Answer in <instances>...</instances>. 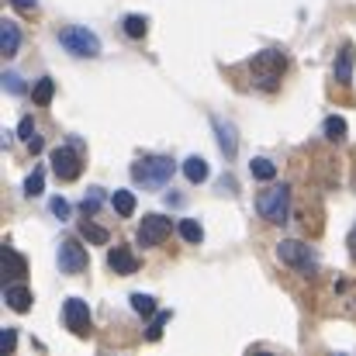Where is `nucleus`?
Instances as JSON below:
<instances>
[{"label":"nucleus","mask_w":356,"mask_h":356,"mask_svg":"<svg viewBox=\"0 0 356 356\" xmlns=\"http://www.w3.org/2000/svg\"><path fill=\"white\" fill-rule=\"evenodd\" d=\"M42 191H45V170L38 166V170H31V177L24 180V194H28V197H42Z\"/></svg>","instance_id":"nucleus-25"},{"label":"nucleus","mask_w":356,"mask_h":356,"mask_svg":"<svg viewBox=\"0 0 356 356\" xmlns=\"http://www.w3.org/2000/svg\"><path fill=\"white\" fill-rule=\"evenodd\" d=\"M184 177H187L191 184H204V180H208V159H204V156L184 159Z\"/></svg>","instance_id":"nucleus-16"},{"label":"nucleus","mask_w":356,"mask_h":356,"mask_svg":"<svg viewBox=\"0 0 356 356\" xmlns=\"http://www.w3.org/2000/svg\"><path fill=\"white\" fill-rule=\"evenodd\" d=\"M0 270H3V280H7V284H14V280H24L28 263H24V256H21L17 249L3 245V252H0Z\"/></svg>","instance_id":"nucleus-10"},{"label":"nucleus","mask_w":356,"mask_h":356,"mask_svg":"<svg viewBox=\"0 0 356 356\" xmlns=\"http://www.w3.org/2000/svg\"><path fill=\"white\" fill-rule=\"evenodd\" d=\"M10 3H14V7H35L38 0H10Z\"/></svg>","instance_id":"nucleus-34"},{"label":"nucleus","mask_w":356,"mask_h":356,"mask_svg":"<svg viewBox=\"0 0 356 356\" xmlns=\"http://www.w3.org/2000/svg\"><path fill=\"white\" fill-rule=\"evenodd\" d=\"M128 301H131V312L135 315H142V318H152L156 315V298L152 294H131Z\"/></svg>","instance_id":"nucleus-20"},{"label":"nucleus","mask_w":356,"mask_h":356,"mask_svg":"<svg viewBox=\"0 0 356 356\" xmlns=\"http://www.w3.org/2000/svg\"><path fill=\"white\" fill-rule=\"evenodd\" d=\"M108 266H111L118 277H131V273L138 270V259H135V252H131L128 245H115V249L108 252Z\"/></svg>","instance_id":"nucleus-12"},{"label":"nucleus","mask_w":356,"mask_h":356,"mask_svg":"<svg viewBox=\"0 0 356 356\" xmlns=\"http://www.w3.org/2000/svg\"><path fill=\"white\" fill-rule=\"evenodd\" d=\"M170 218L166 215H145L142 218V225H138V245H145V249H156V245H163L166 238H170Z\"/></svg>","instance_id":"nucleus-6"},{"label":"nucleus","mask_w":356,"mask_h":356,"mask_svg":"<svg viewBox=\"0 0 356 356\" xmlns=\"http://www.w3.org/2000/svg\"><path fill=\"white\" fill-rule=\"evenodd\" d=\"M211 128H215V135H218V145H222L225 159H232V156H236V149H238L236 124H229V121H222V118H211Z\"/></svg>","instance_id":"nucleus-13"},{"label":"nucleus","mask_w":356,"mask_h":356,"mask_svg":"<svg viewBox=\"0 0 356 356\" xmlns=\"http://www.w3.org/2000/svg\"><path fill=\"white\" fill-rule=\"evenodd\" d=\"M3 301H7V308L10 312H17V315H24L28 308H31V291L21 284V280H14V284H3Z\"/></svg>","instance_id":"nucleus-11"},{"label":"nucleus","mask_w":356,"mask_h":356,"mask_svg":"<svg viewBox=\"0 0 356 356\" xmlns=\"http://www.w3.org/2000/svg\"><path fill=\"white\" fill-rule=\"evenodd\" d=\"M80 236L87 238V242H94V245H104V242H108V229H101V225H94V222H90V218H87V222H80Z\"/></svg>","instance_id":"nucleus-24"},{"label":"nucleus","mask_w":356,"mask_h":356,"mask_svg":"<svg viewBox=\"0 0 356 356\" xmlns=\"http://www.w3.org/2000/svg\"><path fill=\"white\" fill-rule=\"evenodd\" d=\"M284 70H287V56H284L280 49H263V52H256L252 63H249L252 83H256L259 90H277Z\"/></svg>","instance_id":"nucleus-1"},{"label":"nucleus","mask_w":356,"mask_h":356,"mask_svg":"<svg viewBox=\"0 0 356 356\" xmlns=\"http://www.w3.org/2000/svg\"><path fill=\"white\" fill-rule=\"evenodd\" d=\"M52 97H56V83H52V76H42L35 83V90H31V101L38 108H45V104H52Z\"/></svg>","instance_id":"nucleus-18"},{"label":"nucleus","mask_w":356,"mask_h":356,"mask_svg":"<svg viewBox=\"0 0 356 356\" xmlns=\"http://www.w3.org/2000/svg\"><path fill=\"white\" fill-rule=\"evenodd\" d=\"M14 346H17V332H14V329H3V332H0V350H3V353H14Z\"/></svg>","instance_id":"nucleus-28"},{"label":"nucleus","mask_w":356,"mask_h":356,"mask_svg":"<svg viewBox=\"0 0 356 356\" xmlns=\"http://www.w3.org/2000/svg\"><path fill=\"white\" fill-rule=\"evenodd\" d=\"M256 211H259L263 222H270V225H284L287 215H291V187H287V184H273V187L259 191V197H256Z\"/></svg>","instance_id":"nucleus-2"},{"label":"nucleus","mask_w":356,"mask_h":356,"mask_svg":"<svg viewBox=\"0 0 356 356\" xmlns=\"http://www.w3.org/2000/svg\"><path fill=\"white\" fill-rule=\"evenodd\" d=\"M111 204H115V211H118L121 218H131L135 215V194L131 191H115Z\"/></svg>","instance_id":"nucleus-21"},{"label":"nucleus","mask_w":356,"mask_h":356,"mask_svg":"<svg viewBox=\"0 0 356 356\" xmlns=\"http://www.w3.org/2000/svg\"><path fill=\"white\" fill-rule=\"evenodd\" d=\"M17 135H21L24 142H31V138H35V121H31V118H21V124H17Z\"/></svg>","instance_id":"nucleus-31"},{"label":"nucleus","mask_w":356,"mask_h":356,"mask_svg":"<svg viewBox=\"0 0 356 356\" xmlns=\"http://www.w3.org/2000/svg\"><path fill=\"white\" fill-rule=\"evenodd\" d=\"M3 87H7L10 94H24V83H21L17 73H3Z\"/></svg>","instance_id":"nucleus-29"},{"label":"nucleus","mask_w":356,"mask_h":356,"mask_svg":"<svg viewBox=\"0 0 356 356\" xmlns=\"http://www.w3.org/2000/svg\"><path fill=\"white\" fill-rule=\"evenodd\" d=\"M101 201H104L101 187H90V194H87V197H83V204H80V208H83V215H94V211L101 208Z\"/></svg>","instance_id":"nucleus-27"},{"label":"nucleus","mask_w":356,"mask_h":356,"mask_svg":"<svg viewBox=\"0 0 356 356\" xmlns=\"http://www.w3.org/2000/svg\"><path fill=\"white\" fill-rule=\"evenodd\" d=\"M17 49H21V28L10 17H3L0 21V52L3 56H17Z\"/></svg>","instance_id":"nucleus-15"},{"label":"nucleus","mask_w":356,"mask_h":356,"mask_svg":"<svg viewBox=\"0 0 356 356\" xmlns=\"http://www.w3.org/2000/svg\"><path fill=\"white\" fill-rule=\"evenodd\" d=\"M277 259L280 263H287V266H294L298 273H315V266H318V256H315V249L308 245V242H298V238H284V242H277Z\"/></svg>","instance_id":"nucleus-4"},{"label":"nucleus","mask_w":356,"mask_h":356,"mask_svg":"<svg viewBox=\"0 0 356 356\" xmlns=\"http://www.w3.org/2000/svg\"><path fill=\"white\" fill-rule=\"evenodd\" d=\"M87 249L76 242V238H63L59 242V270L63 273H70V277H76V273H83L87 270Z\"/></svg>","instance_id":"nucleus-8"},{"label":"nucleus","mask_w":356,"mask_h":356,"mask_svg":"<svg viewBox=\"0 0 356 356\" xmlns=\"http://www.w3.org/2000/svg\"><path fill=\"white\" fill-rule=\"evenodd\" d=\"M353 63H356V49H353V42H346L343 52H339L336 63H332V76H336L339 83H350V80H353Z\"/></svg>","instance_id":"nucleus-14"},{"label":"nucleus","mask_w":356,"mask_h":356,"mask_svg":"<svg viewBox=\"0 0 356 356\" xmlns=\"http://www.w3.org/2000/svg\"><path fill=\"white\" fill-rule=\"evenodd\" d=\"M28 149H31V152H42V138H38V135H35V138H31V142H28Z\"/></svg>","instance_id":"nucleus-33"},{"label":"nucleus","mask_w":356,"mask_h":356,"mask_svg":"<svg viewBox=\"0 0 356 356\" xmlns=\"http://www.w3.org/2000/svg\"><path fill=\"white\" fill-rule=\"evenodd\" d=\"M346 118H339V115H332V118H325V124H322V135L329 138V142H343L346 138Z\"/></svg>","instance_id":"nucleus-19"},{"label":"nucleus","mask_w":356,"mask_h":356,"mask_svg":"<svg viewBox=\"0 0 356 356\" xmlns=\"http://www.w3.org/2000/svg\"><path fill=\"white\" fill-rule=\"evenodd\" d=\"M59 45H63L66 52H73V56H87V59L101 56V38H97L90 28H83V24L63 28V31H59Z\"/></svg>","instance_id":"nucleus-5"},{"label":"nucleus","mask_w":356,"mask_h":356,"mask_svg":"<svg viewBox=\"0 0 356 356\" xmlns=\"http://www.w3.org/2000/svg\"><path fill=\"white\" fill-rule=\"evenodd\" d=\"M180 236H184V242H191V245H201V242H204V229H201V222L184 218V222H180Z\"/></svg>","instance_id":"nucleus-23"},{"label":"nucleus","mask_w":356,"mask_h":356,"mask_svg":"<svg viewBox=\"0 0 356 356\" xmlns=\"http://www.w3.org/2000/svg\"><path fill=\"white\" fill-rule=\"evenodd\" d=\"M166 325H170V312H156V315H152V325H149V332H145V336H149V343H156V339L163 336V329H166Z\"/></svg>","instance_id":"nucleus-26"},{"label":"nucleus","mask_w":356,"mask_h":356,"mask_svg":"<svg viewBox=\"0 0 356 356\" xmlns=\"http://www.w3.org/2000/svg\"><path fill=\"white\" fill-rule=\"evenodd\" d=\"M173 159L170 156H149V159H138L135 166H131V177H135V184H142V187H166L170 184V177H173Z\"/></svg>","instance_id":"nucleus-3"},{"label":"nucleus","mask_w":356,"mask_h":356,"mask_svg":"<svg viewBox=\"0 0 356 356\" xmlns=\"http://www.w3.org/2000/svg\"><path fill=\"white\" fill-rule=\"evenodd\" d=\"M346 245H350V256H353V263H356V225H353V232H350V238H346Z\"/></svg>","instance_id":"nucleus-32"},{"label":"nucleus","mask_w":356,"mask_h":356,"mask_svg":"<svg viewBox=\"0 0 356 356\" xmlns=\"http://www.w3.org/2000/svg\"><path fill=\"white\" fill-rule=\"evenodd\" d=\"M52 215L56 218H70V201L66 197H52Z\"/></svg>","instance_id":"nucleus-30"},{"label":"nucleus","mask_w":356,"mask_h":356,"mask_svg":"<svg viewBox=\"0 0 356 356\" xmlns=\"http://www.w3.org/2000/svg\"><path fill=\"white\" fill-rule=\"evenodd\" d=\"M121 28H124L128 38H145V31H149V17H145V14H124Z\"/></svg>","instance_id":"nucleus-17"},{"label":"nucleus","mask_w":356,"mask_h":356,"mask_svg":"<svg viewBox=\"0 0 356 356\" xmlns=\"http://www.w3.org/2000/svg\"><path fill=\"white\" fill-rule=\"evenodd\" d=\"M63 318H66V329L73 336H87L90 332V308H87L83 298H70L63 305Z\"/></svg>","instance_id":"nucleus-9"},{"label":"nucleus","mask_w":356,"mask_h":356,"mask_svg":"<svg viewBox=\"0 0 356 356\" xmlns=\"http://www.w3.org/2000/svg\"><path fill=\"white\" fill-rule=\"evenodd\" d=\"M249 173H252L256 180H273V177H277V166H273L266 156H256V159L249 163Z\"/></svg>","instance_id":"nucleus-22"},{"label":"nucleus","mask_w":356,"mask_h":356,"mask_svg":"<svg viewBox=\"0 0 356 356\" xmlns=\"http://www.w3.org/2000/svg\"><path fill=\"white\" fill-rule=\"evenodd\" d=\"M80 170H83V163H80V156H76L73 145L52 149V173H56L63 184H73V180L80 177Z\"/></svg>","instance_id":"nucleus-7"}]
</instances>
